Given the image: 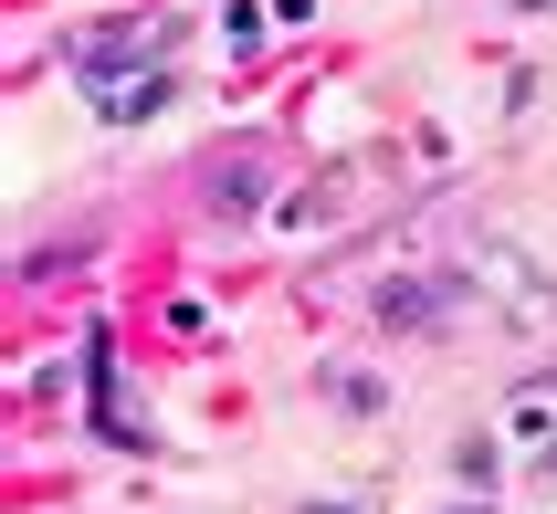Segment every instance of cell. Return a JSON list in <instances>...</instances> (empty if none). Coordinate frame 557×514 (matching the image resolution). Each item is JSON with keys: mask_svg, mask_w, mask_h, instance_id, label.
Here are the masks:
<instances>
[{"mask_svg": "<svg viewBox=\"0 0 557 514\" xmlns=\"http://www.w3.org/2000/svg\"><path fill=\"white\" fill-rule=\"evenodd\" d=\"M453 473H463V484L484 493V484H495V441H463V452H453Z\"/></svg>", "mask_w": 557, "mask_h": 514, "instance_id": "obj_7", "label": "cell"}, {"mask_svg": "<svg viewBox=\"0 0 557 514\" xmlns=\"http://www.w3.org/2000/svg\"><path fill=\"white\" fill-rule=\"evenodd\" d=\"M473 514H484V504H473Z\"/></svg>", "mask_w": 557, "mask_h": 514, "instance_id": "obj_9", "label": "cell"}, {"mask_svg": "<svg viewBox=\"0 0 557 514\" xmlns=\"http://www.w3.org/2000/svg\"><path fill=\"white\" fill-rule=\"evenodd\" d=\"M158 105H169V74H148V85H106V95H95V116H106V126H148Z\"/></svg>", "mask_w": 557, "mask_h": 514, "instance_id": "obj_3", "label": "cell"}, {"mask_svg": "<svg viewBox=\"0 0 557 514\" xmlns=\"http://www.w3.org/2000/svg\"><path fill=\"white\" fill-rule=\"evenodd\" d=\"M527 11H547V0H527Z\"/></svg>", "mask_w": 557, "mask_h": 514, "instance_id": "obj_8", "label": "cell"}, {"mask_svg": "<svg viewBox=\"0 0 557 514\" xmlns=\"http://www.w3.org/2000/svg\"><path fill=\"white\" fill-rule=\"evenodd\" d=\"M473 284H484V294H495L505 304V315H516V326H547V315H557V294H547V273H536L527 263V252H516V242H473Z\"/></svg>", "mask_w": 557, "mask_h": 514, "instance_id": "obj_2", "label": "cell"}, {"mask_svg": "<svg viewBox=\"0 0 557 514\" xmlns=\"http://www.w3.org/2000/svg\"><path fill=\"white\" fill-rule=\"evenodd\" d=\"M221 42L232 53H263V11H221Z\"/></svg>", "mask_w": 557, "mask_h": 514, "instance_id": "obj_6", "label": "cell"}, {"mask_svg": "<svg viewBox=\"0 0 557 514\" xmlns=\"http://www.w3.org/2000/svg\"><path fill=\"white\" fill-rule=\"evenodd\" d=\"M148 74H169V32H158V22H95V32H74V85H85V95L148 85Z\"/></svg>", "mask_w": 557, "mask_h": 514, "instance_id": "obj_1", "label": "cell"}, {"mask_svg": "<svg viewBox=\"0 0 557 514\" xmlns=\"http://www.w3.org/2000/svg\"><path fill=\"white\" fill-rule=\"evenodd\" d=\"M211 211H221V221H243V211H252V168H232V179H211Z\"/></svg>", "mask_w": 557, "mask_h": 514, "instance_id": "obj_5", "label": "cell"}, {"mask_svg": "<svg viewBox=\"0 0 557 514\" xmlns=\"http://www.w3.org/2000/svg\"><path fill=\"white\" fill-rule=\"evenodd\" d=\"M379 315H389V326H432L442 294H432V284H379Z\"/></svg>", "mask_w": 557, "mask_h": 514, "instance_id": "obj_4", "label": "cell"}]
</instances>
